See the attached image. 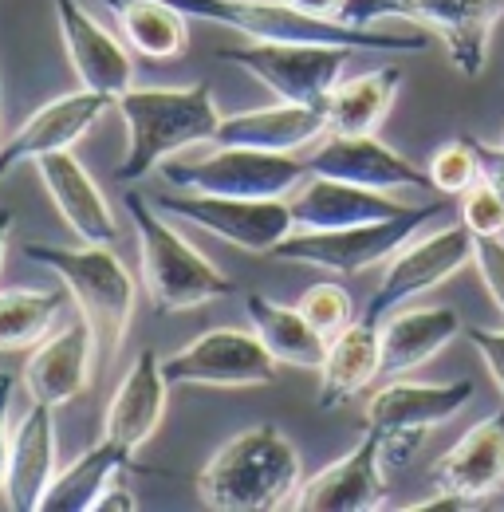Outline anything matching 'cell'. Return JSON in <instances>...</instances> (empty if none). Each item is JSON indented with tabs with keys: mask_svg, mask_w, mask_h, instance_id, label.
<instances>
[{
	"mask_svg": "<svg viewBox=\"0 0 504 512\" xmlns=\"http://www.w3.org/2000/svg\"><path fill=\"white\" fill-rule=\"evenodd\" d=\"M111 107H115V95H103V91H91V87H79L71 95L44 103L32 119H24V127L0 146V178H8L16 166L40 162V158H48L56 150H71Z\"/></svg>",
	"mask_w": 504,
	"mask_h": 512,
	"instance_id": "cell-15",
	"label": "cell"
},
{
	"mask_svg": "<svg viewBox=\"0 0 504 512\" xmlns=\"http://www.w3.org/2000/svg\"><path fill=\"white\" fill-rule=\"evenodd\" d=\"M438 213H445V201L410 205L398 217L351 225V229H296L292 237H284L272 249V260L308 264V268H323V272H335V276H355L363 268H375L382 260H390Z\"/></svg>",
	"mask_w": 504,
	"mask_h": 512,
	"instance_id": "cell-7",
	"label": "cell"
},
{
	"mask_svg": "<svg viewBox=\"0 0 504 512\" xmlns=\"http://www.w3.org/2000/svg\"><path fill=\"white\" fill-rule=\"evenodd\" d=\"M378 375H382V327L359 316L327 343L319 367V410L343 406L347 398L363 394Z\"/></svg>",
	"mask_w": 504,
	"mask_h": 512,
	"instance_id": "cell-25",
	"label": "cell"
},
{
	"mask_svg": "<svg viewBox=\"0 0 504 512\" xmlns=\"http://www.w3.org/2000/svg\"><path fill=\"white\" fill-rule=\"evenodd\" d=\"M280 363L256 331L209 327L162 359L170 386H272Z\"/></svg>",
	"mask_w": 504,
	"mask_h": 512,
	"instance_id": "cell-13",
	"label": "cell"
},
{
	"mask_svg": "<svg viewBox=\"0 0 504 512\" xmlns=\"http://www.w3.org/2000/svg\"><path fill=\"white\" fill-rule=\"evenodd\" d=\"M12 390H16V379H12L8 371H0V485H4L8 442H12V430H8V402H12Z\"/></svg>",
	"mask_w": 504,
	"mask_h": 512,
	"instance_id": "cell-38",
	"label": "cell"
},
{
	"mask_svg": "<svg viewBox=\"0 0 504 512\" xmlns=\"http://www.w3.org/2000/svg\"><path fill=\"white\" fill-rule=\"evenodd\" d=\"M461 221L473 237H501L504 233V197L493 190V182H477L461 193Z\"/></svg>",
	"mask_w": 504,
	"mask_h": 512,
	"instance_id": "cell-34",
	"label": "cell"
},
{
	"mask_svg": "<svg viewBox=\"0 0 504 512\" xmlns=\"http://www.w3.org/2000/svg\"><path fill=\"white\" fill-rule=\"evenodd\" d=\"M300 485V449L280 426L260 422L233 434L209 457L197 477V497L221 512H280L292 509Z\"/></svg>",
	"mask_w": 504,
	"mask_h": 512,
	"instance_id": "cell-1",
	"label": "cell"
},
{
	"mask_svg": "<svg viewBox=\"0 0 504 512\" xmlns=\"http://www.w3.org/2000/svg\"><path fill=\"white\" fill-rule=\"evenodd\" d=\"M138 509V501H134V493L126 489V485H111L103 497H99V505H95V512H134Z\"/></svg>",
	"mask_w": 504,
	"mask_h": 512,
	"instance_id": "cell-40",
	"label": "cell"
},
{
	"mask_svg": "<svg viewBox=\"0 0 504 512\" xmlns=\"http://www.w3.org/2000/svg\"><path fill=\"white\" fill-rule=\"evenodd\" d=\"M56 4V24H60L63 52L71 60V71L79 79V87L103 91V95H123L134 83V64H130V48L119 44L103 24H95V16L79 4V0H52Z\"/></svg>",
	"mask_w": 504,
	"mask_h": 512,
	"instance_id": "cell-18",
	"label": "cell"
},
{
	"mask_svg": "<svg viewBox=\"0 0 504 512\" xmlns=\"http://www.w3.org/2000/svg\"><path fill=\"white\" fill-rule=\"evenodd\" d=\"M426 170H430L434 190L445 193V197H461L469 186L481 182V158H477L469 134H461V138H453V142L438 146Z\"/></svg>",
	"mask_w": 504,
	"mask_h": 512,
	"instance_id": "cell-32",
	"label": "cell"
},
{
	"mask_svg": "<svg viewBox=\"0 0 504 512\" xmlns=\"http://www.w3.org/2000/svg\"><path fill=\"white\" fill-rule=\"evenodd\" d=\"M434 485L457 493L473 505H485L504 493V406L481 418L457 446L434 461Z\"/></svg>",
	"mask_w": 504,
	"mask_h": 512,
	"instance_id": "cell-20",
	"label": "cell"
},
{
	"mask_svg": "<svg viewBox=\"0 0 504 512\" xmlns=\"http://www.w3.org/2000/svg\"><path fill=\"white\" fill-rule=\"evenodd\" d=\"M296 308L308 316L319 335H327V339H335L343 327H351L355 323V300H351V292L343 288V284H335V280H319L312 288H304V296L296 300Z\"/></svg>",
	"mask_w": 504,
	"mask_h": 512,
	"instance_id": "cell-33",
	"label": "cell"
},
{
	"mask_svg": "<svg viewBox=\"0 0 504 512\" xmlns=\"http://www.w3.org/2000/svg\"><path fill=\"white\" fill-rule=\"evenodd\" d=\"M465 509H473V501H465V497H457V493H445V489H438L434 497L414 501L406 512H465Z\"/></svg>",
	"mask_w": 504,
	"mask_h": 512,
	"instance_id": "cell-39",
	"label": "cell"
},
{
	"mask_svg": "<svg viewBox=\"0 0 504 512\" xmlns=\"http://www.w3.org/2000/svg\"><path fill=\"white\" fill-rule=\"evenodd\" d=\"M154 205L162 213H174L241 253L272 256V249L296 233L292 205L284 197H213V193H158Z\"/></svg>",
	"mask_w": 504,
	"mask_h": 512,
	"instance_id": "cell-10",
	"label": "cell"
},
{
	"mask_svg": "<svg viewBox=\"0 0 504 512\" xmlns=\"http://www.w3.org/2000/svg\"><path fill=\"white\" fill-rule=\"evenodd\" d=\"M126 469H138L134 457L119 449L111 438H99L91 449H83L71 465H63L44 497L40 512H95L99 497L123 477Z\"/></svg>",
	"mask_w": 504,
	"mask_h": 512,
	"instance_id": "cell-28",
	"label": "cell"
},
{
	"mask_svg": "<svg viewBox=\"0 0 504 512\" xmlns=\"http://www.w3.org/2000/svg\"><path fill=\"white\" fill-rule=\"evenodd\" d=\"M504 0H347V24L414 20L445 44L449 64L465 79H477L489 64V40L501 24Z\"/></svg>",
	"mask_w": 504,
	"mask_h": 512,
	"instance_id": "cell-6",
	"label": "cell"
},
{
	"mask_svg": "<svg viewBox=\"0 0 504 512\" xmlns=\"http://www.w3.org/2000/svg\"><path fill=\"white\" fill-rule=\"evenodd\" d=\"M36 170H40V182L52 197L56 213L83 245H115L119 241V221H115L107 197L71 150H56V154L40 158Z\"/></svg>",
	"mask_w": 504,
	"mask_h": 512,
	"instance_id": "cell-21",
	"label": "cell"
},
{
	"mask_svg": "<svg viewBox=\"0 0 504 512\" xmlns=\"http://www.w3.org/2000/svg\"><path fill=\"white\" fill-rule=\"evenodd\" d=\"M123 205L134 221V233H138L142 284L158 312H197V308L237 292V284L209 256L197 253L158 213L154 201H146L138 190H126Z\"/></svg>",
	"mask_w": 504,
	"mask_h": 512,
	"instance_id": "cell-4",
	"label": "cell"
},
{
	"mask_svg": "<svg viewBox=\"0 0 504 512\" xmlns=\"http://www.w3.org/2000/svg\"><path fill=\"white\" fill-rule=\"evenodd\" d=\"M56 406L32 402V410L20 418L8 442V465H4V485L0 501L12 512H40L52 481H56Z\"/></svg>",
	"mask_w": 504,
	"mask_h": 512,
	"instance_id": "cell-19",
	"label": "cell"
},
{
	"mask_svg": "<svg viewBox=\"0 0 504 512\" xmlns=\"http://www.w3.org/2000/svg\"><path fill=\"white\" fill-rule=\"evenodd\" d=\"M95 355H99V343L83 316H75L71 323H63L60 331L44 335L24 363V386H28L32 402L67 406L71 398H79L91 386Z\"/></svg>",
	"mask_w": 504,
	"mask_h": 512,
	"instance_id": "cell-17",
	"label": "cell"
},
{
	"mask_svg": "<svg viewBox=\"0 0 504 512\" xmlns=\"http://www.w3.org/2000/svg\"><path fill=\"white\" fill-rule=\"evenodd\" d=\"M288 205H292L296 229H351V225L386 221V217H398L410 209L406 201H398L390 193L339 182V178H319V174H308L292 190Z\"/></svg>",
	"mask_w": 504,
	"mask_h": 512,
	"instance_id": "cell-22",
	"label": "cell"
},
{
	"mask_svg": "<svg viewBox=\"0 0 504 512\" xmlns=\"http://www.w3.org/2000/svg\"><path fill=\"white\" fill-rule=\"evenodd\" d=\"M63 292L40 288H4L0 292V351L36 347L60 320Z\"/></svg>",
	"mask_w": 504,
	"mask_h": 512,
	"instance_id": "cell-31",
	"label": "cell"
},
{
	"mask_svg": "<svg viewBox=\"0 0 504 512\" xmlns=\"http://www.w3.org/2000/svg\"><path fill=\"white\" fill-rule=\"evenodd\" d=\"M115 111L126 123V158L115 178L138 182L158 170L166 158H178L193 146H213L221 111L209 83L189 87H130L115 99Z\"/></svg>",
	"mask_w": 504,
	"mask_h": 512,
	"instance_id": "cell-2",
	"label": "cell"
},
{
	"mask_svg": "<svg viewBox=\"0 0 504 512\" xmlns=\"http://www.w3.org/2000/svg\"><path fill=\"white\" fill-rule=\"evenodd\" d=\"M469 142H473V150L481 158V178L493 182V190L504 197V146H489V142H481L473 134H469Z\"/></svg>",
	"mask_w": 504,
	"mask_h": 512,
	"instance_id": "cell-37",
	"label": "cell"
},
{
	"mask_svg": "<svg viewBox=\"0 0 504 512\" xmlns=\"http://www.w3.org/2000/svg\"><path fill=\"white\" fill-rule=\"evenodd\" d=\"M473 390H477L473 379H457V383L390 379L386 386H378L371 402H367V426L382 438L386 465H402L414 449L422 446L426 430L457 418L465 410V402L473 398Z\"/></svg>",
	"mask_w": 504,
	"mask_h": 512,
	"instance_id": "cell-9",
	"label": "cell"
},
{
	"mask_svg": "<svg viewBox=\"0 0 504 512\" xmlns=\"http://www.w3.org/2000/svg\"><path fill=\"white\" fill-rule=\"evenodd\" d=\"M284 4L312 12V16H331V20H343V8H347V0H284Z\"/></svg>",
	"mask_w": 504,
	"mask_h": 512,
	"instance_id": "cell-41",
	"label": "cell"
},
{
	"mask_svg": "<svg viewBox=\"0 0 504 512\" xmlns=\"http://www.w3.org/2000/svg\"><path fill=\"white\" fill-rule=\"evenodd\" d=\"M351 48H331V44H268L249 40L245 48H225L221 64L241 67L256 83H264L276 99L284 103H308L323 107L335 83L343 79Z\"/></svg>",
	"mask_w": 504,
	"mask_h": 512,
	"instance_id": "cell-11",
	"label": "cell"
},
{
	"mask_svg": "<svg viewBox=\"0 0 504 512\" xmlns=\"http://www.w3.org/2000/svg\"><path fill=\"white\" fill-rule=\"evenodd\" d=\"M473 233L461 225H445L438 233H426V237H410L398 253L386 260L382 276H378V288L367 300V312L363 320L382 323L394 308H402L406 300L430 292L445 284L449 276H457L465 264H473Z\"/></svg>",
	"mask_w": 504,
	"mask_h": 512,
	"instance_id": "cell-12",
	"label": "cell"
},
{
	"mask_svg": "<svg viewBox=\"0 0 504 512\" xmlns=\"http://www.w3.org/2000/svg\"><path fill=\"white\" fill-rule=\"evenodd\" d=\"M12 229H16V213L0 205V264H4V249H8V237H12Z\"/></svg>",
	"mask_w": 504,
	"mask_h": 512,
	"instance_id": "cell-42",
	"label": "cell"
},
{
	"mask_svg": "<svg viewBox=\"0 0 504 512\" xmlns=\"http://www.w3.org/2000/svg\"><path fill=\"white\" fill-rule=\"evenodd\" d=\"M24 256L32 264L52 268L71 292L79 316L91 323L95 343L103 359L111 363L123 347L130 316H134V276L111 245H83V249H63V245H24Z\"/></svg>",
	"mask_w": 504,
	"mask_h": 512,
	"instance_id": "cell-5",
	"label": "cell"
},
{
	"mask_svg": "<svg viewBox=\"0 0 504 512\" xmlns=\"http://www.w3.org/2000/svg\"><path fill=\"white\" fill-rule=\"evenodd\" d=\"M189 20H209L241 32L245 40L268 44H331L351 52H422L426 36L414 32H386L378 24H347L331 16L300 12L284 0H170Z\"/></svg>",
	"mask_w": 504,
	"mask_h": 512,
	"instance_id": "cell-3",
	"label": "cell"
},
{
	"mask_svg": "<svg viewBox=\"0 0 504 512\" xmlns=\"http://www.w3.org/2000/svg\"><path fill=\"white\" fill-rule=\"evenodd\" d=\"M245 312L252 320V331L264 339V347L272 351L276 363L284 367H300V371H319L323 367V355H327V335H319L308 316L292 304H280V300H268L260 292L245 296Z\"/></svg>",
	"mask_w": 504,
	"mask_h": 512,
	"instance_id": "cell-29",
	"label": "cell"
},
{
	"mask_svg": "<svg viewBox=\"0 0 504 512\" xmlns=\"http://www.w3.org/2000/svg\"><path fill=\"white\" fill-rule=\"evenodd\" d=\"M473 264L481 272V284L489 300L501 308L504 316V237H477L473 241Z\"/></svg>",
	"mask_w": 504,
	"mask_h": 512,
	"instance_id": "cell-35",
	"label": "cell"
},
{
	"mask_svg": "<svg viewBox=\"0 0 504 512\" xmlns=\"http://www.w3.org/2000/svg\"><path fill=\"white\" fill-rule=\"evenodd\" d=\"M402 83V67L386 64L375 71H363L355 79H339L335 91L327 95V130L335 134H375L378 123L386 119L394 95Z\"/></svg>",
	"mask_w": 504,
	"mask_h": 512,
	"instance_id": "cell-30",
	"label": "cell"
},
{
	"mask_svg": "<svg viewBox=\"0 0 504 512\" xmlns=\"http://www.w3.org/2000/svg\"><path fill=\"white\" fill-rule=\"evenodd\" d=\"M461 331L453 308H406L390 312L382 323V375L402 379L430 363L441 347H449Z\"/></svg>",
	"mask_w": 504,
	"mask_h": 512,
	"instance_id": "cell-26",
	"label": "cell"
},
{
	"mask_svg": "<svg viewBox=\"0 0 504 512\" xmlns=\"http://www.w3.org/2000/svg\"><path fill=\"white\" fill-rule=\"evenodd\" d=\"M308 162L300 154L276 150H249V146H221L189 158H166L162 178L186 193H213V197H288L304 178Z\"/></svg>",
	"mask_w": 504,
	"mask_h": 512,
	"instance_id": "cell-8",
	"label": "cell"
},
{
	"mask_svg": "<svg viewBox=\"0 0 504 512\" xmlns=\"http://www.w3.org/2000/svg\"><path fill=\"white\" fill-rule=\"evenodd\" d=\"M327 134V111L308 103H272L256 111L225 115L217 138L221 146H249V150H276V154H296L304 146H315Z\"/></svg>",
	"mask_w": 504,
	"mask_h": 512,
	"instance_id": "cell-24",
	"label": "cell"
},
{
	"mask_svg": "<svg viewBox=\"0 0 504 512\" xmlns=\"http://www.w3.org/2000/svg\"><path fill=\"white\" fill-rule=\"evenodd\" d=\"M382 438L367 426V434L347 449L339 461H331L323 473L308 477L292 501L300 512H375L386 497L382 477Z\"/></svg>",
	"mask_w": 504,
	"mask_h": 512,
	"instance_id": "cell-16",
	"label": "cell"
},
{
	"mask_svg": "<svg viewBox=\"0 0 504 512\" xmlns=\"http://www.w3.org/2000/svg\"><path fill=\"white\" fill-rule=\"evenodd\" d=\"M166 394L170 379L158 363V355L150 347L138 351V359L130 363L126 379L119 383L111 406H107V422H103V438H111L130 457L154 438V430L166 418Z\"/></svg>",
	"mask_w": 504,
	"mask_h": 512,
	"instance_id": "cell-23",
	"label": "cell"
},
{
	"mask_svg": "<svg viewBox=\"0 0 504 512\" xmlns=\"http://www.w3.org/2000/svg\"><path fill=\"white\" fill-rule=\"evenodd\" d=\"M469 343L477 347L481 363L489 367L493 383L501 386L504 394V327H469Z\"/></svg>",
	"mask_w": 504,
	"mask_h": 512,
	"instance_id": "cell-36",
	"label": "cell"
},
{
	"mask_svg": "<svg viewBox=\"0 0 504 512\" xmlns=\"http://www.w3.org/2000/svg\"><path fill=\"white\" fill-rule=\"evenodd\" d=\"M115 24L119 36L134 56H146L154 64H170L182 60L189 44V16L182 8H174L170 0H99Z\"/></svg>",
	"mask_w": 504,
	"mask_h": 512,
	"instance_id": "cell-27",
	"label": "cell"
},
{
	"mask_svg": "<svg viewBox=\"0 0 504 512\" xmlns=\"http://www.w3.org/2000/svg\"><path fill=\"white\" fill-rule=\"evenodd\" d=\"M304 162L319 178H339V182H355V186H367V190H434L430 170L414 166L410 158H402L398 150L378 142L375 134H335V130H327Z\"/></svg>",
	"mask_w": 504,
	"mask_h": 512,
	"instance_id": "cell-14",
	"label": "cell"
}]
</instances>
